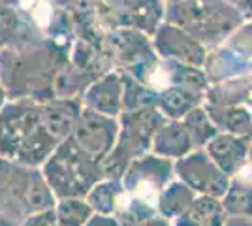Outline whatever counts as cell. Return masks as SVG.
<instances>
[{
    "label": "cell",
    "instance_id": "6da1fadb",
    "mask_svg": "<svg viewBox=\"0 0 252 226\" xmlns=\"http://www.w3.org/2000/svg\"><path fill=\"white\" fill-rule=\"evenodd\" d=\"M66 65V53L59 45L34 40L0 51V81L8 100L27 98L43 104L55 98V79Z\"/></svg>",
    "mask_w": 252,
    "mask_h": 226
},
{
    "label": "cell",
    "instance_id": "7a4b0ae2",
    "mask_svg": "<svg viewBox=\"0 0 252 226\" xmlns=\"http://www.w3.org/2000/svg\"><path fill=\"white\" fill-rule=\"evenodd\" d=\"M164 21L189 32L211 51L226 42L245 23V17L237 6L222 0H187L166 4Z\"/></svg>",
    "mask_w": 252,
    "mask_h": 226
},
{
    "label": "cell",
    "instance_id": "3957f363",
    "mask_svg": "<svg viewBox=\"0 0 252 226\" xmlns=\"http://www.w3.org/2000/svg\"><path fill=\"white\" fill-rule=\"evenodd\" d=\"M57 200L85 198L102 177L100 162L91 161L74 147L70 140L59 143L53 155L40 168Z\"/></svg>",
    "mask_w": 252,
    "mask_h": 226
},
{
    "label": "cell",
    "instance_id": "277c9868",
    "mask_svg": "<svg viewBox=\"0 0 252 226\" xmlns=\"http://www.w3.org/2000/svg\"><path fill=\"white\" fill-rule=\"evenodd\" d=\"M252 68V23H243L226 42L211 49L203 72L209 79V85L251 77Z\"/></svg>",
    "mask_w": 252,
    "mask_h": 226
},
{
    "label": "cell",
    "instance_id": "5b68a950",
    "mask_svg": "<svg viewBox=\"0 0 252 226\" xmlns=\"http://www.w3.org/2000/svg\"><path fill=\"white\" fill-rule=\"evenodd\" d=\"M42 130V104L34 100H8L0 109V159L13 162L25 141Z\"/></svg>",
    "mask_w": 252,
    "mask_h": 226
},
{
    "label": "cell",
    "instance_id": "8992f818",
    "mask_svg": "<svg viewBox=\"0 0 252 226\" xmlns=\"http://www.w3.org/2000/svg\"><path fill=\"white\" fill-rule=\"evenodd\" d=\"M173 175L198 196H211L217 200L226 196L231 183V177L217 168L205 149H194L173 162Z\"/></svg>",
    "mask_w": 252,
    "mask_h": 226
},
{
    "label": "cell",
    "instance_id": "52a82bcc",
    "mask_svg": "<svg viewBox=\"0 0 252 226\" xmlns=\"http://www.w3.org/2000/svg\"><path fill=\"white\" fill-rule=\"evenodd\" d=\"M119 130H121L119 119L105 117V115L83 108L75 123L74 132L68 140L85 157H89L94 162H100L113 149L119 138Z\"/></svg>",
    "mask_w": 252,
    "mask_h": 226
},
{
    "label": "cell",
    "instance_id": "ba28073f",
    "mask_svg": "<svg viewBox=\"0 0 252 226\" xmlns=\"http://www.w3.org/2000/svg\"><path fill=\"white\" fill-rule=\"evenodd\" d=\"M171 179H175L173 162L160 159L153 153H147L130 164V168L126 170L121 183H123L126 196L139 198V200H145L149 204L157 205L149 196L153 194V198L157 200L158 194L162 193V189Z\"/></svg>",
    "mask_w": 252,
    "mask_h": 226
},
{
    "label": "cell",
    "instance_id": "9c48e42d",
    "mask_svg": "<svg viewBox=\"0 0 252 226\" xmlns=\"http://www.w3.org/2000/svg\"><path fill=\"white\" fill-rule=\"evenodd\" d=\"M151 45L160 61L192 68H203L209 55L207 47H203L196 38L166 21L151 36Z\"/></svg>",
    "mask_w": 252,
    "mask_h": 226
},
{
    "label": "cell",
    "instance_id": "30bf717a",
    "mask_svg": "<svg viewBox=\"0 0 252 226\" xmlns=\"http://www.w3.org/2000/svg\"><path fill=\"white\" fill-rule=\"evenodd\" d=\"M125 81L121 70H109L85 89L81 104L83 108L96 111L105 117L119 119L123 115Z\"/></svg>",
    "mask_w": 252,
    "mask_h": 226
},
{
    "label": "cell",
    "instance_id": "8fae6325",
    "mask_svg": "<svg viewBox=\"0 0 252 226\" xmlns=\"http://www.w3.org/2000/svg\"><path fill=\"white\" fill-rule=\"evenodd\" d=\"M203 149L211 161L217 164V168L228 177H235L243 168L249 166L251 140L219 132Z\"/></svg>",
    "mask_w": 252,
    "mask_h": 226
},
{
    "label": "cell",
    "instance_id": "7c38bea8",
    "mask_svg": "<svg viewBox=\"0 0 252 226\" xmlns=\"http://www.w3.org/2000/svg\"><path fill=\"white\" fill-rule=\"evenodd\" d=\"M81 98H53L42 104V125L57 143L66 141L81 115Z\"/></svg>",
    "mask_w": 252,
    "mask_h": 226
},
{
    "label": "cell",
    "instance_id": "4fadbf2b",
    "mask_svg": "<svg viewBox=\"0 0 252 226\" xmlns=\"http://www.w3.org/2000/svg\"><path fill=\"white\" fill-rule=\"evenodd\" d=\"M194 151L192 140L181 121H164L151 141V153L160 159L175 162Z\"/></svg>",
    "mask_w": 252,
    "mask_h": 226
},
{
    "label": "cell",
    "instance_id": "5bb4252c",
    "mask_svg": "<svg viewBox=\"0 0 252 226\" xmlns=\"http://www.w3.org/2000/svg\"><path fill=\"white\" fill-rule=\"evenodd\" d=\"M198 106H203V97L198 93H192L189 89L168 85L162 91H158L157 109L168 121H181Z\"/></svg>",
    "mask_w": 252,
    "mask_h": 226
},
{
    "label": "cell",
    "instance_id": "9a60e30c",
    "mask_svg": "<svg viewBox=\"0 0 252 226\" xmlns=\"http://www.w3.org/2000/svg\"><path fill=\"white\" fill-rule=\"evenodd\" d=\"M34 40H43L19 8H0V51Z\"/></svg>",
    "mask_w": 252,
    "mask_h": 226
},
{
    "label": "cell",
    "instance_id": "2e32d148",
    "mask_svg": "<svg viewBox=\"0 0 252 226\" xmlns=\"http://www.w3.org/2000/svg\"><path fill=\"white\" fill-rule=\"evenodd\" d=\"M205 108V106H203ZM213 119L219 132L239 136L245 140H252V113L249 104L224 106V108H205Z\"/></svg>",
    "mask_w": 252,
    "mask_h": 226
},
{
    "label": "cell",
    "instance_id": "e0dca14e",
    "mask_svg": "<svg viewBox=\"0 0 252 226\" xmlns=\"http://www.w3.org/2000/svg\"><path fill=\"white\" fill-rule=\"evenodd\" d=\"M226 217L228 213L222 205V200L211 196H196L173 226H222Z\"/></svg>",
    "mask_w": 252,
    "mask_h": 226
},
{
    "label": "cell",
    "instance_id": "ac0fdd59",
    "mask_svg": "<svg viewBox=\"0 0 252 226\" xmlns=\"http://www.w3.org/2000/svg\"><path fill=\"white\" fill-rule=\"evenodd\" d=\"M196 196L198 194L194 193V191H190L185 183H181L179 179H171L162 189V193L158 194L157 213L160 217H164V219H168L169 223L173 225L179 217L189 209Z\"/></svg>",
    "mask_w": 252,
    "mask_h": 226
},
{
    "label": "cell",
    "instance_id": "d6986e66",
    "mask_svg": "<svg viewBox=\"0 0 252 226\" xmlns=\"http://www.w3.org/2000/svg\"><path fill=\"white\" fill-rule=\"evenodd\" d=\"M222 205L228 215H239L252 219V168L251 164L243 168L235 177H231L230 189L222 198Z\"/></svg>",
    "mask_w": 252,
    "mask_h": 226
},
{
    "label": "cell",
    "instance_id": "ffe728a7",
    "mask_svg": "<svg viewBox=\"0 0 252 226\" xmlns=\"http://www.w3.org/2000/svg\"><path fill=\"white\" fill-rule=\"evenodd\" d=\"M125 198V189L121 181L115 179H100L98 183L87 193L85 200L91 205L94 215L115 217Z\"/></svg>",
    "mask_w": 252,
    "mask_h": 226
},
{
    "label": "cell",
    "instance_id": "44dd1931",
    "mask_svg": "<svg viewBox=\"0 0 252 226\" xmlns=\"http://www.w3.org/2000/svg\"><path fill=\"white\" fill-rule=\"evenodd\" d=\"M181 123L185 125V129L189 132L194 149H203L219 134V129L215 127L213 119L209 117L207 109L203 106H198L196 109H192L187 117L181 119Z\"/></svg>",
    "mask_w": 252,
    "mask_h": 226
},
{
    "label": "cell",
    "instance_id": "7402d4cb",
    "mask_svg": "<svg viewBox=\"0 0 252 226\" xmlns=\"http://www.w3.org/2000/svg\"><path fill=\"white\" fill-rule=\"evenodd\" d=\"M59 226H85L94 215L85 198H63L55 204Z\"/></svg>",
    "mask_w": 252,
    "mask_h": 226
},
{
    "label": "cell",
    "instance_id": "603a6c76",
    "mask_svg": "<svg viewBox=\"0 0 252 226\" xmlns=\"http://www.w3.org/2000/svg\"><path fill=\"white\" fill-rule=\"evenodd\" d=\"M19 226H59L57 215H55V207L47 209V211H38V213H31L23 219Z\"/></svg>",
    "mask_w": 252,
    "mask_h": 226
},
{
    "label": "cell",
    "instance_id": "cb8c5ba5",
    "mask_svg": "<svg viewBox=\"0 0 252 226\" xmlns=\"http://www.w3.org/2000/svg\"><path fill=\"white\" fill-rule=\"evenodd\" d=\"M115 217H105V215H93L91 221L85 226H115Z\"/></svg>",
    "mask_w": 252,
    "mask_h": 226
},
{
    "label": "cell",
    "instance_id": "d4e9b609",
    "mask_svg": "<svg viewBox=\"0 0 252 226\" xmlns=\"http://www.w3.org/2000/svg\"><path fill=\"white\" fill-rule=\"evenodd\" d=\"M222 226H252V219L239 215H228Z\"/></svg>",
    "mask_w": 252,
    "mask_h": 226
},
{
    "label": "cell",
    "instance_id": "484cf974",
    "mask_svg": "<svg viewBox=\"0 0 252 226\" xmlns=\"http://www.w3.org/2000/svg\"><path fill=\"white\" fill-rule=\"evenodd\" d=\"M237 8L241 11V15L245 17L247 23H252V0H241L237 4Z\"/></svg>",
    "mask_w": 252,
    "mask_h": 226
},
{
    "label": "cell",
    "instance_id": "4316f807",
    "mask_svg": "<svg viewBox=\"0 0 252 226\" xmlns=\"http://www.w3.org/2000/svg\"><path fill=\"white\" fill-rule=\"evenodd\" d=\"M139 226H173V225L169 223L168 219H164V217H160V215H155L153 219H149V221H145V223H141Z\"/></svg>",
    "mask_w": 252,
    "mask_h": 226
},
{
    "label": "cell",
    "instance_id": "83f0119b",
    "mask_svg": "<svg viewBox=\"0 0 252 226\" xmlns=\"http://www.w3.org/2000/svg\"><path fill=\"white\" fill-rule=\"evenodd\" d=\"M21 0H0V8H19Z\"/></svg>",
    "mask_w": 252,
    "mask_h": 226
},
{
    "label": "cell",
    "instance_id": "f1b7e54d",
    "mask_svg": "<svg viewBox=\"0 0 252 226\" xmlns=\"http://www.w3.org/2000/svg\"><path fill=\"white\" fill-rule=\"evenodd\" d=\"M8 102V97H6V91H4V87H2V81H0V109L2 106Z\"/></svg>",
    "mask_w": 252,
    "mask_h": 226
},
{
    "label": "cell",
    "instance_id": "f546056e",
    "mask_svg": "<svg viewBox=\"0 0 252 226\" xmlns=\"http://www.w3.org/2000/svg\"><path fill=\"white\" fill-rule=\"evenodd\" d=\"M222 2H226V4H233V6H237L241 0H222Z\"/></svg>",
    "mask_w": 252,
    "mask_h": 226
},
{
    "label": "cell",
    "instance_id": "4dcf8cb0",
    "mask_svg": "<svg viewBox=\"0 0 252 226\" xmlns=\"http://www.w3.org/2000/svg\"><path fill=\"white\" fill-rule=\"evenodd\" d=\"M177 2H187V0H164V4H177Z\"/></svg>",
    "mask_w": 252,
    "mask_h": 226
},
{
    "label": "cell",
    "instance_id": "1f68e13d",
    "mask_svg": "<svg viewBox=\"0 0 252 226\" xmlns=\"http://www.w3.org/2000/svg\"><path fill=\"white\" fill-rule=\"evenodd\" d=\"M249 164H251L252 168V140H251V149H249Z\"/></svg>",
    "mask_w": 252,
    "mask_h": 226
},
{
    "label": "cell",
    "instance_id": "d6a6232c",
    "mask_svg": "<svg viewBox=\"0 0 252 226\" xmlns=\"http://www.w3.org/2000/svg\"><path fill=\"white\" fill-rule=\"evenodd\" d=\"M249 109H251V113H252V95H251V100H249Z\"/></svg>",
    "mask_w": 252,
    "mask_h": 226
},
{
    "label": "cell",
    "instance_id": "836d02e7",
    "mask_svg": "<svg viewBox=\"0 0 252 226\" xmlns=\"http://www.w3.org/2000/svg\"><path fill=\"white\" fill-rule=\"evenodd\" d=\"M115 226H121V225H119V223H115Z\"/></svg>",
    "mask_w": 252,
    "mask_h": 226
},
{
    "label": "cell",
    "instance_id": "e575fe53",
    "mask_svg": "<svg viewBox=\"0 0 252 226\" xmlns=\"http://www.w3.org/2000/svg\"><path fill=\"white\" fill-rule=\"evenodd\" d=\"M251 77H252V68H251Z\"/></svg>",
    "mask_w": 252,
    "mask_h": 226
}]
</instances>
